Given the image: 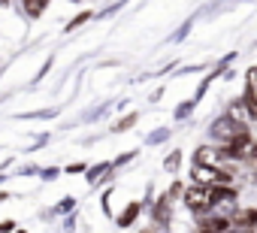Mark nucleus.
<instances>
[{
	"label": "nucleus",
	"instance_id": "f257e3e1",
	"mask_svg": "<svg viewBox=\"0 0 257 233\" xmlns=\"http://www.w3.org/2000/svg\"><path fill=\"white\" fill-rule=\"evenodd\" d=\"M212 137L221 140L224 146H230V143L248 137V131H245V125H239V122L233 119V115H224V119H218V122L212 125Z\"/></svg>",
	"mask_w": 257,
	"mask_h": 233
},
{
	"label": "nucleus",
	"instance_id": "f03ea898",
	"mask_svg": "<svg viewBox=\"0 0 257 233\" xmlns=\"http://www.w3.org/2000/svg\"><path fill=\"white\" fill-rule=\"evenodd\" d=\"M185 203H188L191 212H206V209L212 206V188H206V185H194V188L185 194Z\"/></svg>",
	"mask_w": 257,
	"mask_h": 233
},
{
	"label": "nucleus",
	"instance_id": "7ed1b4c3",
	"mask_svg": "<svg viewBox=\"0 0 257 233\" xmlns=\"http://www.w3.org/2000/svg\"><path fill=\"white\" fill-rule=\"evenodd\" d=\"M230 224H236V227H242V230H251V227H257V209H245V212H236Z\"/></svg>",
	"mask_w": 257,
	"mask_h": 233
},
{
	"label": "nucleus",
	"instance_id": "20e7f679",
	"mask_svg": "<svg viewBox=\"0 0 257 233\" xmlns=\"http://www.w3.org/2000/svg\"><path fill=\"white\" fill-rule=\"evenodd\" d=\"M218 161H221V155L215 149H209V146H203L197 152V167H218Z\"/></svg>",
	"mask_w": 257,
	"mask_h": 233
},
{
	"label": "nucleus",
	"instance_id": "39448f33",
	"mask_svg": "<svg viewBox=\"0 0 257 233\" xmlns=\"http://www.w3.org/2000/svg\"><path fill=\"white\" fill-rule=\"evenodd\" d=\"M230 227V221L227 218H206L203 224H200V230L197 233H224Z\"/></svg>",
	"mask_w": 257,
	"mask_h": 233
},
{
	"label": "nucleus",
	"instance_id": "423d86ee",
	"mask_svg": "<svg viewBox=\"0 0 257 233\" xmlns=\"http://www.w3.org/2000/svg\"><path fill=\"white\" fill-rule=\"evenodd\" d=\"M46 4H49V0H25V10H28V16H40L43 10H46Z\"/></svg>",
	"mask_w": 257,
	"mask_h": 233
},
{
	"label": "nucleus",
	"instance_id": "0eeeda50",
	"mask_svg": "<svg viewBox=\"0 0 257 233\" xmlns=\"http://www.w3.org/2000/svg\"><path fill=\"white\" fill-rule=\"evenodd\" d=\"M137 212H140V206H137V203H134V206H131V209H127V212H124V215H121V227H127V224H131V221H134V218H137Z\"/></svg>",
	"mask_w": 257,
	"mask_h": 233
},
{
	"label": "nucleus",
	"instance_id": "6e6552de",
	"mask_svg": "<svg viewBox=\"0 0 257 233\" xmlns=\"http://www.w3.org/2000/svg\"><path fill=\"white\" fill-rule=\"evenodd\" d=\"M134 122H137V115H127V119H124V122H118V128H115V131H124V128H131Z\"/></svg>",
	"mask_w": 257,
	"mask_h": 233
},
{
	"label": "nucleus",
	"instance_id": "1a4fd4ad",
	"mask_svg": "<svg viewBox=\"0 0 257 233\" xmlns=\"http://www.w3.org/2000/svg\"><path fill=\"white\" fill-rule=\"evenodd\" d=\"M16 224H10V221H4V224H0V233H7V230H13Z\"/></svg>",
	"mask_w": 257,
	"mask_h": 233
},
{
	"label": "nucleus",
	"instance_id": "9d476101",
	"mask_svg": "<svg viewBox=\"0 0 257 233\" xmlns=\"http://www.w3.org/2000/svg\"><path fill=\"white\" fill-rule=\"evenodd\" d=\"M248 155H251V158H254V161H257V143H254V146H251V152H248Z\"/></svg>",
	"mask_w": 257,
	"mask_h": 233
},
{
	"label": "nucleus",
	"instance_id": "9b49d317",
	"mask_svg": "<svg viewBox=\"0 0 257 233\" xmlns=\"http://www.w3.org/2000/svg\"><path fill=\"white\" fill-rule=\"evenodd\" d=\"M254 182H257V176H254Z\"/></svg>",
	"mask_w": 257,
	"mask_h": 233
},
{
	"label": "nucleus",
	"instance_id": "f8f14e48",
	"mask_svg": "<svg viewBox=\"0 0 257 233\" xmlns=\"http://www.w3.org/2000/svg\"><path fill=\"white\" fill-rule=\"evenodd\" d=\"M254 70H257V67H254Z\"/></svg>",
	"mask_w": 257,
	"mask_h": 233
}]
</instances>
